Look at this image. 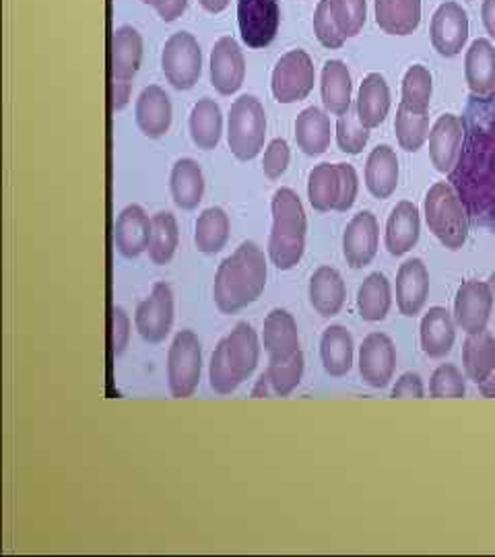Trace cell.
I'll return each instance as SVG.
<instances>
[{"label": "cell", "instance_id": "cell-1", "mask_svg": "<svg viewBox=\"0 0 495 557\" xmlns=\"http://www.w3.org/2000/svg\"><path fill=\"white\" fill-rule=\"evenodd\" d=\"M267 257L257 242H244L219 264L213 299L223 314H236L255 304L267 287Z\"/></svg>", "mask_w": 495, "mask_h": 557}, {"label": "cell", "instance_id": "cell-2", "mask_svg": "<svg viewBox=\"0 0 495 557\" xmlns=\"http://www.w3.org/2000/svg\"><path fill=\"white\" fill-rule=\"evenodd\" d=\"M273 230L269 236V259L279 271H292L306 252L308 220L304 205L292 188H279L271 202Z\"/></svg>", "mask_w": 495, "mask_h": 557}, {"label": "cell", "instance_id": "cell-3", "mask_svg": "<svg viewBox=\"0 0 495 557\" xmlns=\"http://www.w3.org/2000/svg\"><path fill=\"white\" fill-rule=\"evenodd\" d=\"M425 221L430 232L448 250H460L469 238V215L453 184L437 182L425 195Z\"/></svg>", "mask_w": 495, "mask_h": 557}, {"label": "cell", "instance_id": "cell-4", "mask_svg": "<svg viewBox=\"0 0 495 557\" xmlns=\"http://www.w3.org/2000/svg\"><path fill=\"white\" fill-rule=\"evenodd\" d=\"M267 114L255 96H242L227 116V145L239 161H252L264 147Z\"/></svg>", "mask_w": 495, "mask_h": 557}, {"label": "cell", "instance_id": "cell-5", "mask_svg": "<svg viewBox=\"0 0 495 557\" xmlns=\"http://www.w3.org/2000/svg\"><path fill=\"white\" fill-rule=\"evenodd\" d=\"M202 372V347L193 331H180L168 351V386L174 398L195 395Z\"/></svg>", "mask_w": 495, "mask_h": 557}, {"label": "cell", "instance_id": "cell-6", "mask_svg": "<svg viewBox=\"0 0 495 557\" xmlns=\"http://www.w3.org/2000/svg\"><path fill=\"white\" fill-rule=\"evenodd\" d=\"M161 71L178 91H188L197 85L202 73V52L193 34L178 32L168 38L161 50Z\"/></svg>", "mask_w": 495, "mask_h": 557}, {"label": "cell", "instance_id": "cell-7", "mask_svg": "<svg viewBox=\"0 0 495 557\" xmlns=\"http://www.w3.org/2000/svg\"><path fill=\"white\" fill-rule=\"evenodd\" d=\"M317 83L314 62L304 50H289L275 64L271 89L279 103H296L306 100Z\"/></svg>", "mask_w": 495, "mask_h": 557}, {"label": "cell", "instance_id": "cell-8", "mask_svg": "<svg viewBox=\"0 0 495 557\" xmlns=\"http://www.w3.org/2000/svg\"><path fill=\"white\" fill-rule=\"evenodd\" d=\"M279 0H238V25L242 41L248 48L271 46L279 32Z\"/></svg>", "mask_w": 495, "mask_h": 557}, {"label": "cell", "instance_id": "cell-9", "mask_svg": "<svg viewBox=\"0 0 495 557\" xmlns=\"http://www.w3.org/2000/svg\"><path fill=\"white\" fill-rule=\"evenodd\" d=\"M494 289L490 283L477 278L465 281L456 292V326H460L467 335L483 333L494 310Z\"/></svg>", "mask_w": 495, "mask_h": 557}, {"label": "cell", "instance_id": "cell-10", "mask_svg": "<svg viewBox=\"0 0 495 557\" xmlns=\"http://www.w3.org/2000/svg\"><path fill=\"white\" fill-rule=\"evenodd\" d=\"M430 38H432V44L440 57H444V59L458 57L469 41L467 11L455 0L442 2L432 17Z\"/></svg>", "mask_w": 495, "mask_h": 557}, {"label": "cell", "instance_id": "cell-11", "mask_svg": "<svg viewBox=\"0 0 495 557\" xmlns=\"http://www.w3.org/2000/svg\"><path fill=\"white\" fill-rule=\"evenodd\" d=\"M174 324V294L168 283H156L153 292L143 299L135 312V326L140 337L151 345H158L170 335Z\"/></svg>", "mask_w": 495, "mask_h": 557}, {"label": "cell", "instance_id": "cell-12", "mask_svg": "<svg viewBox=\"0 0 495 557\" xmlns=\"http://www.w3.org/2000/svg\"><path fill=\"white\" fill-rule=\"evenodd\" d=\"M359 376L372 388H386L395 376L396 347L384 333H370L359 347Z\"/></svg>", "mask_w": 495, "mask_h": 557}, {"label": "cell", "instance_id": "cell-13", "mask_svg": "<svg viewBox=\"0 0 495 557\" xmlns=\"http://www.w3.org/2000/svg\"><path fill=\"white\" fill-rule=\"evenodd\" d=\"M380 227L372 211H361L347 223L343 234V257L351 269H363L376 259Z\"/></svg>", "mask_w": 495, "mask_h": 557}, {"label": "cell", "instance_id": "cell-14", "mask_svg": "<svg viewBox=\"0 0 495 557\" xmlns=\"http://www.w3.org/2000/svg\"><path fill=\"white\" fill-rule=\"evenodd\" d=\"M211 83L221 96H234L244 85L246 60L238 41L230 36L219 38L211 50Z\"/></svg>", "mask_w": 495, "mask_h": 557}, {"label": "cell", "instance_id": "cell-15", "mask_svg": "<svg viewBox=\"0 0 495 557\" xmlns=\"http://www.w3.org/2000/svg\"><path fill=\"white\" fill-rule=\"evenodd\" d=\"M430 296V273L421 259L405 260L396 273V306L407 319L417 317Z\"/></svg>", "mask_w": 495, "mask_h": 557}, {"label": "cell", "instance_id": "cell-16", "mask_svg": "<svg viewBox=\"0 0 495 557\" xmlns=\"http://www.w3.org/2000/svg\"><path fill=\"white\" fill-rule=\"evenodd\" d=\"M430 160L437 172L448 174L455 170L465 143V122L455 114H442L430 131Z\"/></svg>", "mask_w": 495, "mask_h": 557}, {"label": "cell", "instance_id": "cell-17", "mask_svg": "<svg viewBox=\"0 0 495 557\" xmlns=\"http://www.w3.org/2000/svg\"><path fill=\"white\" fill-rule=\"evenodd\" d=\"M172 100L159 85H149L140 91L135 106V120L147 139L165 137L172 126Z\"/></svg>", "mask_w": 495, "mask_h": 557}, {"label": "cell", "instance_id": "cell-18", "mask_svg": "<svg viewBox=\"0 0 495 557\" xmlns=\"http://www.w3.org/2000/svg\"><path fill=\"white\" fill-rule=\"evenodd\" d=\"M151 239V220L140 205H128L120 211L114 242L124 259L133 260L147 252Z\"/></svg>", "mask_w": 495, "mask_h": 557}, {"label": "cell", "instance_id": "cell-19", "mask_svg": "<svg viewBox=\"0 0 495 557\" xmlns=\"http://www.w3.org/2000/svg\"><path fill=\"white\" fill-rule=\"evenodd\" d=\"M465 79L479 100H490L495 94V48L485 38L473 41L465 54Z\"/></svg>", "mask_w": 495, "mask_h": 557}, {"label": "cell", "instance_id": "cell-20", "mask_svg": "<svg viewBox=\"0 0 495 557\" xmlns=\"http://www.w3.org/2000/svg\"><path fill=\"white\" fill-rule=\"evenodd\" d=\"M421 234V218L416 202L411 200H400L396 202L391 218L386 221V250L393 257H403L411 252L419 242Z\"/></svg>", "mask_w": 495, "mask_h": 557}, {"label": "cell", "instance_id": "cell-21", "mask_svg": "<svg viewBox=\"0 0 495 557\" xmlns=\"http://www.w3.org/2000/svg\"><path fill=\"white\" fill-rule=\"evenodd\" d=\"M308 298L322 319H333L345 306L347 287L335 267H320L310 277Z\"/></svg>", "mask_w": 495, "mask_h": 557}, {"label": "cell", "instance_id": "cell-22", "mask_svg": "<svg viewBox=\"0 0 495 557\" xmlns=\"http://www.w3.org/2000/svg\"><path fill=\"white\" fill-rule=\"evenodd\" d=\"M354 354H356L354 335L345 326L331 324L322 333L320 359H322V368L329 376H333V379L347 376L354 368Z\"/></svg>", "mask_w": 495, "mask_h": 557}, {"label": "cell", "instance_id": "cell-23", "mask_svg": "<svg viewBox=\"0 0 495 557\" xmlns=\"http://www.w3.org/2000/svg\"><path fill=\"white\" fill-rule=\"evenodd\" d=\"M262 341L269 361H281L296 356L299 351V333L294 317L281 308L271 310L264 319Z\"/></svg>", "mask_w": 495, "mask_h": 557}, {"label": "cell", "instance_id": "cell-24", "mask_svg": "<svg viewBox=\"0 0 495 557\" xmlns=\"http://www.w3.org/2000/svg\"><path fill=\"white\" fill-rule=\"evenodd\" d=\"M320 94L322 103L329 114L343 116L354 106V85L349 66L343 60H329L322 66V79H320Z\"/></svg>", "mask_w": 495, "mask_h": 557}, {"label": "cell", "instance_id": "cell-25", "mask_svg": "<svg viewBox=\"0 0 495 557\" xmlns=\"http://www.w3.org/2000/svg\"><path fill=\"white\" fill-rule=\"evenodd\" d=\"M225 358L242 382L250 379L257 370L260 358L257 331L248 322H238L234 331L223 338Z\"/></svg>", "mask_w": 495, "mask_h": 557}, {"label": "cell", "instance_id": "cell-26", "mask_svg": "<svg viewBox=\"0 0 495 557\" xmlns=\"http://www.w3.org/2000/svg\"><path fill=\"white\" fill-rule=\"evenodd\" d=\"M421 349L425 356L440 359L455 347L456 320L446 308L434 306L421 320Z\"/></svg>", "mask_w": 495, "mask_h": 557}, {"label": "cell", "instance_id": "cell-27", "mask_svg": "<svg viewBox=\"0 0 495 557\" xmlns=\"http://www.w3.org/2000/svg\"><path fill=\"white\" fill-rule=\"evenodd\" d=\"M357 119L366 128H378L391 112V89L380 73H370L359 85L356 100Z\"/></svg>", "mask_w": 495, "mask_h": 557}, {"label": "cell", "instance_id": "cell-28", "mask_svg": "<svg viewBox=\"0 0 495 557\" xmlns=\"http://www.w3.org/2000/svg\"><path fill=\"white\" fill-rule=\"evenodd\" d=\"M366 186L374 199H391L398 186V158L388 145H378L366 161Z\"/></svg>", "mask_w": 495, "mask_h": 557}, {"label": "cell", "instance_id": "cell-29", "mask_svg": "<svg viewBox=\"0 0 495 557\" xmlns=\"http://www.w3.org/2000/svg\"><path fill=\"white\" fill-rule=\"evenodd\" d=\"M331 139H333V126H331L329 112L320 110L317 106L299 112L296 120V143L306 156L310 158L322 156L331 147Z\"/></svg>", "mask_w": 495, "mask_h": 557}, {"label": "cell", "instance_id": "cell-30", "mask_svg": "<svg viewBox=\"0 0 495 557\" xmlns=\"http://www.w3.org/2000/svg\"><path fill=\"white\" fill-rule=\"evenodd\" d=\"M378 27L388 36H411L421 23V0H374Z\"/></svg>", "mask_w": 495, "mask_h": 557}, {"label": "cell", "instance_id": "cell-31", "mask_svg": "<svg viewBox=\"0 0 495 557\" xmlns=\"http://www.w3.org/2000/svg\"><path fill=\"white\" fill-rule=\"evenodd\" d=\"M170 193L182 211L197 209L205 195V176L197 161L182 158L174 163L170 174Z\"/></svg>", "mask_w": 495, "mask_h": 557}, {"label": "cell", "instance_id": "cell-32", "mask_svg": "<svg viewBox=\"0 0 495 557\" xmlns=\"http://www.w3.org/2000/svg\"><path fill=\"white\" fill-rule=\"evenodd\" d=\"M143 38L133 25H122L112 36V79L133 81L139 73Z\"/></svg>", "mask_w": 495, "mask_h": 557}, {"label": "cell", "instance_id": "cell-33", "mask_svg": "<svg viewBox=\"0 0 495 557\" xmlns=\"http://www.w3.org/2000/svg\"><path fill=\"white\" fill-rule=\"evenodd\" d=\"M188 126H190L193 143L197 145L198 149H202V151L215 149L221 140V135H223V114H221L218 101L209 100V98L198 100L193 106Z\"/></svg>", "mask_w": 495, "mask_h": 557}, {"label": "cell", "instance_id": "cell-34", "mask_svg": "<svg viewBox=\"0 0 495 557\" xmlns=\"http://www.w3.org/2000/svg\"><path fill=\"white\" fill-rule=\"evenodd\" d=\"M393 306L391 281L382 273H372L357 292V312L366 322L386 319Z\"/></svg>", "mask_w": 495, "mask_h": 557}, {"label": "cell", "instance_id": "cell-35", "mask_svg": "<svg viewBox=\"0 0 495 557\" xmlns=\"http://www.w3.org/2000/svg\"><path fill=\"white\" fill-rule=\"evenodd\" d=\"M341 197V172L338 163H320L308 174V199L318 213L337 209Z\"/></svg>", "mask_w": 495, "mask_h": 557}, {"label": "cell", "instance_id": "cell-36", "mask_svg": "<svg viewBox=\"0 0 495 557\" xmlns=\"http://www.w3.org/2000/svg\"><path fill=\"white\" fill-rule=\"evenodd\" d=\"M462 366L467 379L477 386L495 370V338L492 333L483 331L477 335H467L462 347Z\"/></svg>", "mask_w": 495, "mask_h": 557}, {"label": "cell", "instance_id": "cell-37", "mask_svg": "<svg viewBox=\"0 0 495 557\" xmlns=\"http://www.w3.org/2000/svg\"><path fill=\"white\" fill-rule=\"evenodd\" d=\"M230 239V218L221 207H209L198 215L195 244L202 255H218Z\"/></svg>", "mask_w": 495, "mask_h": 557}, {"label": "cell", "instance_id": "cell-38", "mask_svg": "<svg viewBox=\"0 0 495 557\" xmlns=\"http://www.w3.org/2000/svg\"><path fill=\"white\" fill-rule=\"evenodd\" d=\"M180 230L178 221L174 213L161 211L151 218V239H149V259L153 264L163 267L172 262L176 248H178Z\"/></svg>", "mask_w": 495, "mask_h": 557}, {"label": "cell", "instance_id": "cell-39", "mask_svg": "<svg viewBox=\"0 0 495 557\" xmlns=\"http://www.w3.org/2000/svg\"><path fill=\"white\" fill-rule=\"evenodd\" d=\"M430 116L423 112H413L407 106L396 108L395 133L400 149L407 153H417L430 139Z\"/></svg>", "mask_w": 495, "mask_h": 557}, {"label": "cell", "instance_id": "cell-40", "mask_svg": "<svg viewBox=\"0 0 495 557\" xmlns=\"http://www.w3.org/2000/svg\"><path fill=\"white\" fill-rule=\"evenodd\" d=\"M434 96V81L432 73L423 64H413L403 77V87H400V98L403 106H407L413 112H423L428 114L430 103Z\"/></svg>", "mask_w": 495, "mask_h": 557}, {"label": "cell", "instance_id": "cell-41", "mask_svg": "<svg viewBox=\"0 0 495 557\" xmlns=\"http://www.w3.org/2000/svg\"><path fill=\"white\" fill-rule=\"evenodd\" d=\"M304 368H306V361L301 351H297L292 358L269 361V368L264 374L273 386L275 397H289L296 391L304 376Z\"/></svg>", "mask_w": 495, "mask_h": 557}, {"label": "cell", "instance_id": "cell-42", "mask_svg": "<svg viewBox=\"0 0 495 557\" xmlns=\"http://www.w3.org/2000/svg\"><path fill=\"white\" fill-rule=\"evenodd\" d=\"M370 140V128H366L357 119L356 103L337 120V145L343 153L357 156L366 149Z\"/></svg>", "mask_w": 495, "mask_h": 557}, {"label": "cell", "instance_id": "cell-43", "mask_svg": "<svg viewBox=\"0 0 495 557\" xmlns=\"http://www.w3.org/2000/svg\"><path fill=\"white\" fill-rule=\"evenodd\" d=\"M329 4L345 38H356L368 20V2L366 0H329Z\"/></svg>", "mask_w": 495, "mask_h": 557}, {"label": "cell", "instance_id": "cell-44", "mask_svg": "<svg viewBox=\"0 0 495 557\" xmlns=\"http://www.w3.org/2000/svg\"><path fill=\"white\" fill-rule=\"evenodd\" d=\"M430 395L434 398H462L467 395V382L462 372L453 363L437 366L430 382Z\"/></svg>", "mask_w": 495, "mask_h": 557}, {"label": "cell", "instance_id": "cell-45", "mask_svg": "<svg viewBox=\"0 0 495 557\" xmlns=\"http://www.w3.org/2000/svg\"><path fill=\"white\" fill-rule=\"evenodd\" d=\"M209 384L218 395H232L234 391H238V386L242 384V380L236 376V372L232 370L230 361L225 358L223 341H219L211 363H209Z\"/></svg>", "mask_w": 495, "mask_h": 557}, {"label": "cell", "instance_id": "cell-46", "mask_svg": "<svg viewBox=\"0 0 495 557\" xmlns=\"http://www.w3.org/2000/svg\"><path fill=\"white\" fill-rule=\"evenodd\" d=\"M314 34H317L318 41L331 50L343 48V44L347 40L331 11L329 0L318 2L317 11H314Z\"/></svg>", "mask_w": 495, "mask_h": 557}, {"label": "cell", "instance_id": "cell-47", "mask_svg": "<svg viewBox=\"0 0 495 557\" xmlns=\"http://www.w3.org/2000/svg\"><path fill=\"white\" fill-rule=\"evenodd\" d=\"M289 145L285 139H273L269 143L264 158H262V172L269 180H279L289 168Z\"/></svg>", "mask_w": 495, "mask_h": 557}, {"label": "cell", "instance_id": "cell-48", "mask_svg": "<svg viewBox=\"0 0 495 557\" xmlns=\"http://www.w3.org/2000/svg\"><path fill=\"white\" fill-rule=\"evenodd\" d=\"M338 172H341V197H338L335 211L345 213L356 205L359 178H357L356 168L351 163H338Z\"/></svg>", "mask_w": 495, "mask_h": 557}, {"label": "cell", "instance_id": "cell-49", "mask_svg": "<svg viewBox=\"0 0 495 557\" xmlns=\"http://www.w3.org/2000/svg\"><path fill=\"white\" fill-rule=\"evenodd\" d=\"M131 341V319L124 312V308L116 306L112 310V351L114 356L124 354V349L128 347Z\"/></svg>", "mask_w": 495, "mask_h": 557}, {"label": "cell", "instance_id": "cell-50", "mask_svg": "<svg viewBox=\"0 0 495 557\" xmlns=\"http://www.w3.org/2000/svg\"><path fill=\"white\" fill-rule=\"evenodd\" d=\"M423 382L416 372H407L400 379L396 380L395 388L391 393L393 398H423Z\"/></svg>", "mask_w": 495, "mask_h": 557}, {"label": "cell", "instance_id": "cell-51", "mask_svg": "<svg viewBox=\"0 0 495 557\" xmlns=\"http://www.w3.org/2000/svg\"><path fill=\"white\" fill-rule=\"evenodd\" d=\"M186 4L188 0H151V7L158 11L159 20L165 23H172L182 17V13L186 11Z\"/></svg>", "mask_w": 495, "mask_h": 557}, {"label": "cell", "instance_id": "cell-52", "mask_svg": "<svg viewBox=\"0 0 495 557\" xmlns=\"http://www.w3.org/2000/svg\"><path fill=\"white\" fill-rule=\"evenodd\" d=\"M133 94V83L124 79H112V112H122Z\"/></svg>", "mask_w": 495, "mask_h": 557}, {"label": "cell", "instance_id": "cell-53", "mask_svg": "<svg viewBox=\"0 0 495 557\" xmlns=\"http://www.w3.org/2000/svg\"><path fill=\"white\" fill-rule=\"evenodd\" d=\"M481 20H483L485 32L490 34V38L495 40V0H483V4H481Z\"/></svg>", "mask_w": 495, "mask_h": 557}, {"label": "cell", "instance_id": "cell-54", "mask_svg": "<svg viewBox=\"0 0 495 557\" xmlns=\"http://www.w3.org/2000/svg\"><path fill=\"white\" fill-rule=\"evenodd\" d=\"M252 397H275V393H273V386H271V382H269V379H267V374H260V379L257 380V384H255V388H252Z\"/></svg>", "mask_w": 495, "mask_h": 557}, {"label": "cell", "instance_id": "cell-55", "mask_svg": "<svg viewBox=\"0 0 495 557\" xmlns=\"http://www.w3.org/2000/svg\"><path fill=\"white\" fill-rule=\"evenodd\" d=\"M198 2H200V7H202L207 13H213V15L225 11L227 4H230V0H198Z\"/></svg>", "mask_w": 495, "mask_h": 557}, {"label": "cell", "instance_id": "cell-56", "mask_svg": "<svg viewBox=\"0 0 495 557\" xmlns=\"http://www.w3.org/2000/svg\"><path fill=\"white\" fill-rule=\"evenodd\" d=\"M479 393L485 398H495V370L479 384Z\"/></svg>", "mask_w": 495, "mask_h": 557}, {"label": "cell", "instance_id": "cell-57", "mask_svg": "<svg viewBox=\"0 0 495 557\" xmlns=\"http://www.w3.org/2000/svg\"><path fill=\"white\" fill-rule=\"evenodd\" d=\"M492 289H494V296H495V273H494V285H492Z\"/></svg>", "mask_w": 495, "mask_h": 557}, {"label": "cell", "instance_id": "cell-58", "mask_svg": "<svg viewBox=\"0 0 495 557\" xmlns=\"http://www.w3.org/2000/svg\"><path fill=\"white\" fill-rule=\"evenodd\" d=\"M143 2H145V4H151V0H143Z\"/></svg>", "mask_w": 495, "mask_h": 557}]
</instances>
